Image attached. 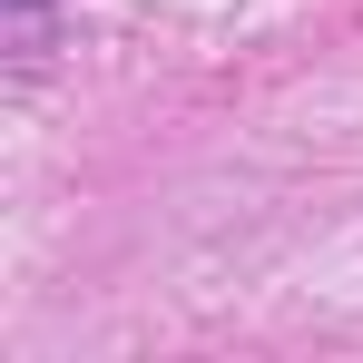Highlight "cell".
<instances>
[{
    "instance_id": "obj_1",
    "label": "cell",
    "mask_w": 363,
    "mask_h": 363,
    "mask_svg": "<svg viewBox=\"0 0 363 363\" xmlns=\"http://www.w3.org/2000/svg\"><path fill=\"white\" fill-rule=\"evenodd\" d=\"M20 10H40V0H20Z\"/></svg>"
}]
</instances>
